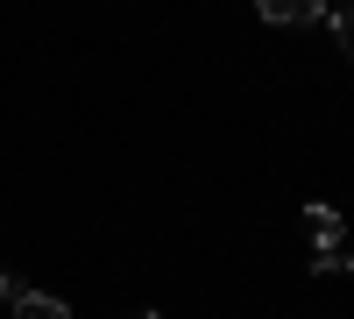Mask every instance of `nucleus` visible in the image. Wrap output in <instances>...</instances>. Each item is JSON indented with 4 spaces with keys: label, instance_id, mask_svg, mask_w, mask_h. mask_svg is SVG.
I'll return each mask as SVG.
<instances>
[{
    "label": "nucleus",
    "instance_id": "f257e3e1",
    "mask_svg": "<svg viewBox=\"0 0 354 319\" xmlns=\"http://www.w3.org/2000/svg\"><path fill=\"white\" fill-rule=\"evenodd\" d=\"M255 15L277 21V28H298V21H319V15H326V0H255Z\"/></svg>",
    "mask_w": 354,
    "mask_h": 319
},
{
    "label": "nucleus",
    "instance_id": "f03ea898",
    "mask_svg": "<svg viewBox=\"0 0 354 319\" xmlns=\"http://www.w3.org/2000/svg\"><path fill=\"white\" fill-rule=\"evenodd\" d=\"M15 319H71V305L50 298V291H21L15 298Z\"/></svg>",
    "mask_w": 354,
    "mask_h": 319
},
{
    "label": "nucleus",
    "instance_id": "7ed1b4c3",
    "mask_svg": "<svg viewBox=\"0 0 354 319\" xmlns=\"http://www.w3.org/2000/svg\"><path fill=\"white\" fill-rule=\"evenodd\" d=\"M333 28H340V50L354 57V0H347V8H340V21H333Z\"/></svg>",
    "mask_w": 354,
    "mask_h": 319
},
{
    "label": "nucleus",
    "instance_id": "20e7f679",
    "mask_svg": "<svg viewBox=\"0 0 354 319\" xmlns=\"http://www.w3.org/2000/svg\"><path fill=\"white\" fill-rule=\"evenodd\" d=\"M0 298H8V305L21 298V277H15V270H0Z\"/></svg>",
    "mask_w": 354,
    "mask_h": 319
},
{
    "label": "nucleus",
    "instance_id": "39448f33",
    "mask_svg": "<svg viewBox=\"0 0 354 319\" xmlns=\"http://www.w3.org/2000/svg\"><path fill=\"white\" fill-rule=\"evenodd\" d=\"M128 319H156V312H128Z\"/></svg>",
    "mask_w": 354,
    "mask_h": 319
},
{
    "label": "nucleus",
    "instance_id": "423d86ee",
    "mask_svg": "<svg viewBox=\"0 0 354 319\" xmlns=\"http://www.w3.org/2000/svg\"><path fill=\"white\" fill-rule=\"evenodd\" d=\"M347 277H354V255H347Z\"/></svg>",
    "mask_w": 354,
    "mask_h": 319
}]
</instances>
